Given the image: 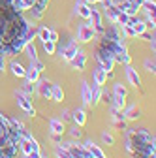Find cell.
<instances>
[{"instance_id":"6da1fadb","label":"cell","mask_w":156,"mask_h":158,"mask_svg":"<svg viewBox=\"0 0 156 158\" xmlns=\"http://www.w3.org/2000/svg\"><path fill=\"white\" fill-rule=\"evenodd\" d=\"M30 25L17 11L10 0H0V56L21 53L27 45V32Z\"/></svg>"},{"instance_id":"7a4b0ae2","label":"cell","mask_w":156,"mask_h":158,"mask_svg":"<svg viewBox=\"0 0 156 158\" xmlns=\"http://www.w3.org/2000/svg\"><path fill=\"white\" fill-rule=\"evenodd\" d=\"M126 149H128L130 152H141V154H150V156H156L154 135H152L147 128L130 130V132H128Z\"/></svg>"},{"instance_id":"3957f363","label":"cell","mask_w":156,"mask_h":158,"mask_svg":"<svg viewBox=\"0 0 156 158\" xmlns=\"http://www.w3.org/2000/svg\"><path fill=\"white\" fill-rule=\"evenodd\" d=\"M21 137L23 135H19L8 124V117L0 113V158H15Z\"/></svg>"},{"instance_id":"277c9868","label":"cell","mask_w":156,"mask_h":158,"mask_svg":"<svg viewBox=\"0 0 156 158\" xmlns=\"http://www.w3.org/2000/svg\"><path fill=\"white\" fill-rule=\"evenodd\" d=\"M64 147L72 152L73 158H92L90 152H88L83 145H77V143H64Z\"/></svg>"},{"instance_id":"5b68a950","label":"cell","mask_w":156,"mask_h":158,"mask_svg":"<svg viewBox=\"0 0 156 158\" xmlns=\"http://www.w3.org/2000/svg\"><path fill=\"white\" fill-rule=\"evenodd\" d=\"M15 98H17V104L21 106V109H25L30 117L36 115V109L32 107V102H30V96H27V94H23V92H17Z\"/></svg>"},{"instance_id":"8992f818","label":"cell","mask_w":156,"mask_h":158,"mask_svg":"<svg viewBox=\"0 0 156 158\" xmlns=\"http://www.w3.org/2000/svg\"><path fill=\"white\" fill-rule=\"evenodd\" d=\"M88 19H90V23H92V28H94V32H98V34H104V25H102V13L98 11V10H94V8H90V15H88Z\"/></svg>"},{"instance_id":"52a82bcc","label":"cell","mask_w":156,"mask_h":158,"mask_svg":"<svg viewBox=\"0 0 156 158\" xmlns=\"http://www.w3.org/2000/svg\"><path fill=\"white\" fill-rule=\"evenodd\" d=\"M94 36H96V32L88 25H81L79 30H77V38H79V42H90V40H94Z\"/></svg>"},{"instance_id":"ba28073f","label":"cell","mask_w":156,"mask_h":158,"mask_svg":"<svg viewBox=\"0 0 156 158\" xmlns=\"http://www.w3.org/2000/svg\"><path fill=\"white\" fill-rule=\"evenodd\" d=\"M115 62H121V64H130L132 62V56L128 55L124 44H121L119 47H117V51H115Z\"/></svg>"},{"instance_id":"9c48e42d","label":"cell","mask_w":156,"mask_h":158,"mask_svg":"<svg viewBox=\"0 0 156 158\" xmlns=\"http://www.w3.org/2000/svg\"><path fill=\"white\" fill-rule=\"evenodd\" d=\"M36 83H38V92H40V96L51 100V87H53V83L47 81V79H38Z\"/></svg>"},{"instance_id":"30bf717a","label":"cell","mask_w":156,"mask_h":158,"mask_svg":"<svg viewBox=\"0 0 156 158\" xmlns=\"http://www.w3.org/2000/svg\"><path fill=\"white\" fill-rule=\"evenodd\" d=\"M70 64L75 68V70H85V64H87V55L83 51H77L75 56L70 60Z\"/></svg>"},{"instance_id":"8fae6325","label":"cell","mask_w":156,"mask_h":158,"mask_svg":"<svg viewBox=\"0 0 156 158\" xmlns=\"http://www.w3.org/2000/svg\"><path fill=\"white\" fill-rule=\"evenodd\" d=\"M77 51H79V49H77V44H75V42H70L66 47H62V49H60V55H62L64 60H68V62H70L72 58L75 56V53H77Z\"/></svg>"},{"instance_id":"7c38bea8","label":"cell","mask_w":156,"mask_h":158,"mask_svg":"<svg viewBox=\"0 0 156 158\" xmlns=\"http://www.w3.org/2000/svg\"><path fill=\"white\" fill-rule=\"evenodd\" d=\"M126 77H128V81H130L132 85H135V87H139V85H141V77H139L138 70L132 68L130 64H126Z\"/></svg>"},{"instance_id":"4fadbf2b","label":"cell","mask_w":156,"mask_h":158,"mask_svg":"<svg viewBox=\"0 0 156 158\" xmlns=\"http://www.w3.org/2000/svg\"><path fill=\"white\" fill-rule=\"evenodd\" d=\"M128 25L135 30V34L138 36H141L143 32H147V25L143 23V21H139L138 17H130V21H128Z\"/></svg>"},{"instance_id":"5bb4252c","label":"cell","mask_w":156,"mask_h":158,"mask_svg":"<svg viewBox=\"0 0 156 158\" xmlns=\"http://www.w3.org/2000/svg\"><path fill=\"white\" fill-rule=\"evenodd\" d=\"M88 152H90V156L92 158H105V154H104V151L98 147V145H94L92 141H85V145H83Z\"/></svg>"},{"instance_id":"9a60e30c","label":"cell","mask_w":156,"mask_h":158,"mask_svg":"<svg viewBox=\"0 0 156 158\" xmlns=\"http://www.w3.org/2000/svg\"><path fill=\"white\" fill-rule=\"evenodd\" d=\"M105 81H107V72H105L104 68L94 70V85L102 87V85H105Z\"/></svg>"},{"instance_id":"2e32d148","label":"cell","mask_w":156,"mask_h":158,"mask_svg":"<svg viewBox=\"0 0 156 158\" xmlns=\"http://www.w3.org/2000/svg\"><path fill=\"white\" fill-rule=\"evenodd\" d=\"M75 11H77V15H79V17L88 19V15H90V6H88L87 2H83V0H79V2H77V6H75Z\"/></svg>"},{"instance_id":"e0dca14e","label":"cell","mask_w":156,"mask_h":158,"mask_svg":"<svg viewBox=\"0 0 156 158\" xmlns=\"http://www.w3.org/2000/svg\"><path fill=\"white\" fill-rule=\"evenodd\" d=\"M139 117H141V109L138 106H130L124 111V118H126V121H135V118H139Z\"/></svg>"},{"instance_id":"ac0fdd59","label":"cell","mask_w":156,"mask_h":158,"mask_svg":"<svg viewBox=\"0 0 156 158\" xmlns=\"http://www.w3.org/2000/svg\"><path fill=\"white\" fill-rule=\"evenodd\" d=\"M10 70H11V73L15 75V77H25V68H23V64L21 62H17V60H11L10 62Z\"/></svg>"},{"instance_id":"d6986e66","label":"cell","mask_w":156,"mask_h":158,"mask_svg":"<svg viewBox=\"0 0 156 158\" xmlns=\"http://www.w3.org/2000/svg\"><path fill=\"white\" fill-rule=\"evenodd\" d=\"M72 118H73V123H75L77 126H83V124L87 123V115H85L83 109H75V111L72 113Z\"/></svg>"},{"instance_id":"ffe728a7","label":"cell","mask_w":156,"mask_h":158,"mask_svg":"<svg viewBox=\"0 0 156 158\" xmlns=\"http://www.w3.org/2000/svg\"><path fill=\"white\" fill-rule=\"evenodd\" d=\"M100 98H102V87L92 85V89H90V106H96L100 102Z\"/></svg>"},{"instance_id":"44dd1931","label":"cell","mask_w":156,"mask_h":158,"mask_svg":"<svg viewBox=\"0 0 156 158\" xmlns=\"http://www.w3.org/2000/svg\"><path fill=\"white\" fill-rule=\"evenodd\" d=\"M49 130L51 132H56V134H64V123L62 121H58V118H51L49 121Z\"/></svg>"},{"instance_id":"7402d4cb","label":"cell","mask_w":156,"mask_h":158,"mask_svg":"<svg viewBox=\"0 0 156 158\" xmlns=\"http://www.w3.org/2000/svg\"><path fill=\"white\" fill-rule=\"evenodd\" d=\"M25 79H27L28 83H36L38 79H40V72H38V70H36V68L30 64V68L25 72Z\"/></svg>"},{"instance_id":"603a6c76","label":"cell","mask_w":156,"mask_h":158,"mask_svg":"<svg viewBox=\"0 0 156 158\" xmlns=\"http://www.w3.org/2000/svg\"><path fill=\"white\" fill-rule=\"evenodd\" d=\"M51 100H55V102H62L64 100V90L58 87V85H53L51 87Z\"/></svg>"},{"instance_id":"cb8c5ba5","label":"cell","mask_w":156,"mask_h":158,"mask_svg":"<svg viewBox=\"0 0 156 158\" xmlns=\"http://www.w3.org/2000/svg\"><path fill=\"white\" fill-rule=\"evenodd\" d=\"M8 124H10V126L19 134V135H25V134H27V128H25L21 123H19V121H15V118H8Z\"/></svg>"},{"instance_id":"d4e9b609","label":"cell","mask_w":156,"mask_h":158,"mask_svg":"<svg viewBox=\"0 0 156 158\" xmlns=\"http://www.w3.org/2000/svg\"><path fill=\"white\" fill-rule=\"evenodd\" d=\"M81 96H83V104H85V106H90V85H88L87 81H83Z\"/></svg>"},{"instance_id":"484cf974","label":"cell","mask_w":156,"mask_h":158,"mask_svg":"<svg viewBox=\"0 0 156 158\" xmlns=\"http://www.w3.org/2000/svg\"><path fill=\"white\" fill-rule=\"evenodd\" d=\"M105 10H107V17L111 19V23H115V25H117V17H119V13H121V10H119V8H117V6H115V2H113L111 6H107Z\"/></svg>"},{"instance_id":"4316f807","label":"cell","mask_w":156,"mask_h":158,"mask_svg":"<svg viewBox=\"0 0 156 158\" xmlns=\"http://www.w3.org/2000/svg\"><path fill=\"white\" fill-rule=\"evenodd\" d=\"M55 154H56V158H73L72 152H70L64 145H56V147H55Z\"/></svg>"},{"instance_id":"83f0119b","label":"cell","mask_w":156,"mask_h":158,"mask_svg":"<svg viewBox=\"0 0 156 158\" xmlns=\"http://www.w3.org/2000/svg\"><path fill=\"white\" fill-rule=\"evenodd\" d=\"M25 47H27V51H28V58H30V62H36V60H38V55H36V47H34V44H32V42H28Z\"/></svg>"},{"instance_id":"f1b7e54d","label":"cell","mask_w":156,"mask_h":158,"mask_svg":"<svg viewBox=\"0 0 156 158\" xmlns=\"http://www.w3.org/2000/svg\"><path fill=\"white\" fill-rule=\"evenodd\" d=\"M43 51H45L47 55H53V53L56 51V44H55V42H49V40H45V42H43Z\"/></svg>"},{"instance_id":"f546056e","label":"cell","mask_w":156,"mask_h":158,"mask_svg":"<svg viewBox=\"0 0 156 158\" xmlns=\"http://www.w3.org/2000/svg\"><path fill=\"white\" fill-rule=\"evenodd\" d=\"M122 32H124V36H128V38H135L138 34H135V30L130 27V25H122Z\"/></svg>"},{"instance_id":"4dcf8cb0","label":"cell","mask_w":156,"mask_h":158,"mask_svg":"<svg viewBox=\"0 0 156 158\" xmlns=\"http://www.w3.org/2000/svg\"><path fill=\"white\" fill-rule=\"evenodd\" d=\"M36 83H28L27 81V85H25V89H23V94H27V96H32L34 94V90H36V87H34Z\"/></svg>"},{"instance_id":"1f68e13d","label":"cell","mask_w":156,"mask_h":158,"mask_svg":"<svg viewBox=\"0 0 156 158\" xmlns=\"http://www.w3.org/2000/svg\"><path fill=\"white\" fill-rule=\"evenodd\" d=\"M128 21H130V17H128L124 11H121L119 17H117V25H128Z\"/></svg>"},{"instance_id":"d6a6232c","label":"cell","mask_w":156,"mask_h":158,"mask_svg":"<svg viewBox=\"0 0 156 158\" xmlns=\"http://www.w3.org/2000/svg\"><path fill=\"white\" fill-rule=\"evenodd\" d=\"M38 36H40V40H42V42L49 40V28H45V27H40V32H38Z\"/></svg>"},{"instance_id":"836d02e7","label":"cell","mask_w":156,"mask_h":158,"mask_svg":"<svg viewBox=\"0 0 156 158\" xmlns=\"http://www.w3.org/2000/svg\"><path fill=\"white\" fill-rule=\"evenodd\" d=\"M70 134H72V137H77V139H79V137L83 135V132H81V126H73V128L70 130Z\"/></svg>"},{"instance_id":"e575fe53","label":"cell","mask_w":156,"mask_h":158,"mask_svg":"<svg viewBox=\"0 0 156 158\" xmlns=\"http://www.w3.org/2000/svg\"><path fill=\"white\" fill-rule=\"evenodd\" d=\"M102 141H104L105 145H113V137H111L107 132H104V134H102Z\"/></svg>"},{"instance_id":"d590c367","label":"cell","mask_w":156,"mask_h":158,"mask_svg":"<svg viewBox=\"0 0 156 158\" xmlns=\"http://www.w3.org/2000/svg\"><path fill=\"white\" fill-rule=\"evenodd\" d=\"M145 68H147V72L154 73V60H152V58H147V60H145Z\"/></svg>"},{"instance_id":"8d00e7d4","label":"cell","mask_w":156,"mask_h":158,"mask_svg":"<svg viewBox=\"0 0 156 158\" xmlns=\"http://www.w3.org/2000/svg\"><path fill=\"white\" fill-rule=\"evenodd\" d=\"M30 64H32V66H34V68H36L38 72H40V73H42V72H43V68H45V66H43V62L40 60V58H38L36 62H30Z\"/></svg>"},{"instance_id":"74e56055","label":"cell","mask_w":156,"mask_h":158,"mask_svg":"<svg viewBox=\"0 0 156 158\" xmlns=\"http://www.w3.org/2000/svg\"><path fill=\"white\" fill-rule=\"evenodd\" d=\"M51 141H55V143H60V141H62V134L51 132Z\"/></svg>"},{"instance_id":"f35d334b","label":"cell","mask_w":156,"mask_h":158,"mask_svg":"<svg viewBox=\"0 0 156 158\" xmlns=\"http://www.w3.org/2000/svg\"><path fill=\"white\" fill-rule=\"evenodd\" d=\"M49 42H58V32L56 30H49Z\"/></svg>"},{"instance_id":"ab89813d","label":"cell","mask_w":156,"mask_h":158,"mask_svg":"<svg viewBox=\"0 0 156 158\" xmlns=\"http://www.w3.org/2000/svg\"><path fill=\"white\" fill-rule=\"evenodd\" d=\"M21 2L25 4V8H27V10H30V8L36 4V0H21Z\"/></svg>"},{"instance_id":"60d3db41","label":"cell","mask_w":156,"mask_h":158,"mask_svg":"<svg viewBox=\"0 0 156 158\" xmlns=\"http://www.w3.org/2000/svg\"><path fill=\"white\" fill-rule=\"evenodd\" d=\"M133 158H156V156H150V154H141V152H132Z\"/></svg>"},{"instance_id":"b9f144b4","label":"cell","mask_w":156,"mask_h":158,"mask_svg":"<svg viewBox=\"0 0 156 158\" xmlns=\"http://www.w3.org/2000/svg\"><path fill=\"white\" fill-rule=\"evenodd\" d=\"M42 156V152H30V154H27L25 158H40Z\"/></svg>"},{"instance_id":"7bdbcfd3","label":"cell","mask_w":156,"mask_h":158,"mask_svg":"<svg viewBox=\"0 0 156 158\" xmlns=\"http://www.w3.org/2000/svg\"><path fill=\"white\" fill-rule=\"evenodd\" d=\"M6 68V60H4V56H0V72H4Z\"/></svg>"},{"instance_id":"ee69618b","label":"cell","mask_w":156,"mask_h":158,"mask_svg":"<svg viewBox=\"0 0 156 158\" xmlns=\"http://www.w3.org/2000/svg\"><path fill=\"white\" fill-rule=\"evenodd\" d=\"M40 158H45V156H40Z\"/></svg>"}]
</instances>
